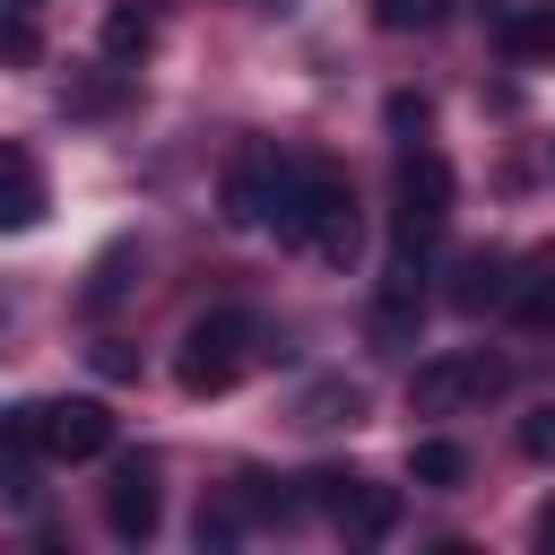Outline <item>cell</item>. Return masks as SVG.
<instances>
[{"label":"cell","mask_w":555,"mask_h":555,"mask_svg":"<svg viewBox=\"0 0 555 555\" xmlns=\"http://www.w3.org/2000/svg\"><path fill=\"white\" fill-rule=\"evenodd\" d=\"M408 477H416V486H434V494H442V486H460V477H468V451H460V442H451V434H425V442H416V451H408Z\"/></svg>","instance_id":"obj_13"},{"label":"cell","mask_w":555,"mask_h":555,"mask_svg":"<svg viewBox=\"0 0 555 555\" xmlns=\"http://www.w3.org/2000/svg\"><path fill=\"white\" fill-rule=\"evenodd\" d=\"M503 312H512L520 330H555V243H546V251H529V260L512 269V295H503Z\"/></svg>","instance_id":"obj_10"},{"label":"cell","mask_w":555,"mask_h":555,"mask_svg":"<svg viewBox=\"0 0 555 555\" xmlns=\"http://www.w3.org/2000/svg\"><path fill=\"white\" fill-rule=\"evenodd\" d=\"M278 243H304L330 269H356L364 251V217H356V182L330 156H278V199H269Z\"/></svg>","instance_id":"obj_1"},{"label":"cell","mask_w":555,"mask_h":555,"mask_svg":"<svg viewBox=\"0 0 555 555\" xmlns=\"http://www.w3.org/2000/svg\"><path fill=\"white\" fill-rule=\"evenodd\" d=\"M520 460H538V468H555V399L520 416Z\"/></svg>","instance_id":"obj_18"},{"label":"cell","mask_w":555,"mask_h":555,"mask_svg":"<svg viewBox=\"0 0 555 555\" xmlns=\"http://www.w3.org/2000/svg\"><path fill=\"white\" fill-rule=\"evenodd\" d=\"M338 538H356V546H373V538H390L399 529V486H373V477H356L347 494H338Z\"/></svg>","instance_id":"obj_9"},{"label":"cell","mask_w":555,"mask_h":555,"mask_svg":"<svg viewBox=\"0 0 555 555\" xmlns=\"http://www.w3.org/2000/svg\"><path fill=\"white\" fill-rule=\"evenodd\" d=\"M512 295V260L503 251H468L460 269H451V304L460 312H486V304H503Z\"/></svg>","instance_id":"obj_11"},{"label":"cell","mask_w":555,"mask_h":555,"mask_svg":"<svg viewBox=\"0 0 555 555\" xmlns=\"http://www.w3.org/2000/svg\"><path fill=\"white\" fill-rule=\"evenodd\" d=\"M390 130H425V95H390Z\"/></svg>","instance_id":"obj_22"},{"label":"cell","mask_w":555,"mask_h":555,"mask_svg":"<svg viewBox=\"0 0 555 555\" xmlns=\"http://www.w3.org/2000/svg\"><path fill=\"white\" fill-rule=\"evenodd\" d=\"M442 17H451V0H373V26L382 35H425Z\"/></svg>","instance_id":"obj_15"},{"label":"cell","mask_w":555,"mask_h":555,"mask_svg":"<svg viewBox=\"0 0 555 555\" xmlns=\"http://www.w3.org/2000/svg\"><path fill=\"white\" fill-rule=\"evenodd\" d=\"M147 43H156V17H147V9H113V17H104V52H113V61H139Z\"/></svg>","instance_id":"obj_16"},{"label":"cell","mask_w":555,"mask_h":555,"mask_svg":"<svg viewBox=\"0 0 555 555\" xmlns=\"http://www.w3.org/2000/svg\"><path fill=\"white\" fill-rule=\"evenodd\" d=\"M538 546H555V503H546V512H538Z\"/></svg>","instance_id":"obj_23"},{"label":"cell","mask_w":555,"mask_h":555,"mask_svg":"<svg viewBox=\"0 0 555 555\" xmlns=\"http://www.w3.org/2000/svg\"><path fill=\"white\" fill-rule=\"evenodd\" d=\"M113 434L121 425L104 399H35L0 416V451H26V460H104Z\"/></svg>","instance_id":"obj_2"},{"label":"cell","mask_w":555,"mask_h":555,"mask_svg":"<svg viewBox=\"0 0 555 555\" xmlns=\"http://www.w3.org/2000/svg\"><path fill=\"white\" fill-rule=\"evenodd\" d=\"M104 104H121V69H113V78H87V87H69V113H104Z\"/></svg>","instance_id":"obj_20"},{"label":"cell","mask_w":555,"mask_h":555,"mask_svg":"<svg viewBox=\"0 0 555 555\" xmlns=\"http://www.w3.org/2000/svg\"><path fill=\"white\" fill-rule=\"evenodd\" d=\"M156 520H165V486H156V460H147V451L113 460V477H104V529H113L121 546H147V538H156Z\"/></svg>","instance_id":"obj_6"},{"label":"cell","mask_w":555,"mask_h":555,"mask_svg":"<svg viewBox=\"0 0 555 555\" xmlns=\"http://www.w3.org/2000/svg\"><path fill=\"white\" fill-rule=\"evenodd\" d=\"M43 208H52V191H43V165H35V147H26V139H0V234H26V225H43Z\"/></svg>","instance_id":"obj_7"},{"label":"cell","mask_w":555,"mask_h":555,"mask_svg":"<svg viewBox=\"0 0 555 555\" xmlns=\"http://www.w3.org/2000/svg\"><path fill=\"white\" fill-rule=\"evenodd\" d=\"M121 269H130V243H121V251H104V269H95V286H87V304H113V295H121Z\"/></svg>","instance_id":"obj_21"},{"label":"cell","mask_w":555,"mask_h":555,"mask_svg":"<svg viewBox=\"0 0 555 555\" xmlns=\"http://www.w3.org/2000/svg\"><path fill=\"white\" fill-rule=\"evenodd\" d=\"M503 52L512 61H555V9H520V17H503Z\"/></svg>","instance_id":"obj_14"},{"label":"cell","mask_w":555,"mask_h":555,"mask_svg":"<svg viewBox=\"0 0 555 555\" xmlns=\"http://www.w3.org/2000/svg\"><path fill=\"white\" fill-rule=\"evenodd\" d=\"M295 425H312V434H330V425H364V390H356L347 373H330V382H312V390L295 399Z\"/></svg>","instance_id":"obj_12"},{"label":"cell","mask_w":555,"mask_h":555,"mask_svg":"<svg viewBox=\"0 0 555 555\" xmlns=\"http://www.w3.org/2000/svg\"><path fill=\"white\" fill-rule=\"evenodd\" d=\"M503 382H512V364H503L494 347H442V356H425V364L408 373V408H416V416H468V408H486Z\"/></svg>","instance_id":"obj_4"},{"label":"cell","mask_w":555,"mask_h":555,"mask_svg":"<svg viewBox=\"0 0 555 555\" xmlns=\"http://www.w3.org/2000/svg\"><path fill=\"white\" fill-rule=\"evenodd\" d=\"M251 364H260V321H251L243 304L199 312V321L182 330V347H173V382H182V399H217V390H234Z\"/></svg>","instance_id":"obj_3"},{"label":"cell","mask_w":555,"mask_h":555,"mask_svg":"<svg viewBox=\"0 0 555 555\" xmlns=\"http://www.w3.org/2000/svg\"><path fill=\"white\" fill-rule=\"evenodd\" d=\"M451 225V165L434 147H408L399 173H390V234L408 260H425V243Z\"/></svg>","instance_id":"obj_5"},{"label":"cell","mask_w":555,"mask_h":555,"mask_svg":"<svg viewBox=\"0 0 555 555\" xmlns=\"http://www.w3.org/2000/svg\"><path fill=\"white\" fill-rule=\"evenodd\" d=\"M234 538H243V494L199 503V546H234Z\"/></svg>","instance_id":"obj_17"},{"label":"cell","mask_w":555,"mask_h":555,"mask_svg":"<svg viewBox=\"0 0 555 555\" xmlns=\"http://www.w3.org/2000/svg\"><path fill=\"white\" fill-rule=\"evenodd\" d=\"M35 52H43V35H35V17H0V61H9V69H26Z\"/></svg>","instance_id":"obj_19"},{"label":"cell","mask_w":555,"mask_h":555,"mask_svg":"<svg viewBox=\"0 0 555 555\" xmlns=\"http://www.w3.org/2000/svg\"><path fill=\"white\" fill-rule=\"evenodd\" d=\"M269 199H278V147H243L225 165V225H269Z\"/></svg>","instance_id":"obj_8"}]
</instances>
